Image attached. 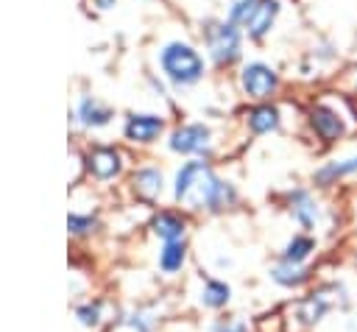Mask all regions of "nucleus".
Wrapping results in <instances>:
<instances>
[{"label":"nucleus","instance_id":"obj_20","mask_svg":"<svg viewBox=\"0 0 357 332\" xmlns=\"http://www.w3.org/2000/svg\"><path fill=\"white\" fill-rule=\"evenodd\" d=\"M229 301V287L223 282H206L204 285V304L209 307H223Z\"/></svg>","mask_w":357,"mask_h":332},{"label":"nucleus","instance_id":"obj_23","mask_svg":"<svg viewBox=\"0 0 357 332\" xmlns=\"http://www.w3.org/2000/svg\"><path fill=\"white\" fill-rule=\"evenodd\" d=\"M218 332H245V326L243 324H220Z\"/></svg>","mask_w":357,"mask_h":332},{"label":"nucleus","instance_id":"obj_11","mask_svg":"<svg viewBox=\"0 0 357 332\" xmlns=\"http://www.w3.org/2000/svg\"><path fill=\"white\" fill-rule=\"evenodd\" d=\"M290 212H293V218H296L304 229L315 226V220H318V206H315V201H312L307 193H293V195H290Z\"/></svg>","mask_w":357,"mask_h":332},{"label":"nucleus","instance_id":"obj_6","mask_svg":"<svg viewBox=\"0 0 357 332\" xmlns=\"http://www.w3.org/2000/svg\"><path fill=\"white\" fill-rule=\"evenodd\" d=\"M170 148L178 151V153H206V148H209V128H204L201 123L181 126V128L173 131Z\"/></svg>","mask_w":357,"mask_h":332},{"label":"nucleus","instance_id":"obj_8","mask_svg":"<svg viewBox=\"0 0 357 332\" xmlns=\"http://www.w3.org/2000/svg\"><path fill=\"white\" fill-rule=\"evenodd\" d=\"M276 14H279V3H276V0H259V3H257V8L251 11L248 22H245L248 33H251L254 39L265 36V33H268V28L273 25Z\"/></svg>","mask_w":357,"mask_h":332},{"label":"nucleus","instance_id":"obj_4","mask_svg":"<svg viewBox=\"0 0 357 332\" xmlns=\"http://www.w3.org/2000/svg\"><path fill=\"white\" fill-rule=\"evenodd\" d=\"M240 81H243V89H245L251 98H265V95H271V92L276 89V84H279L276 73H273L268 64H262V61L245 64Z\"/></svg>","mask_w":357,"mask_h":332},{"label":"nucleus","instance_id":"obj_10","mask_svg":"<svg viewBox=\"0 0 357 332\" xmlns=\"http://www.w3.org/2000/svg\"><path fill=\"white\" fill-rule=\"evenodd\" d=\"M89 170L98 179H109L120 170V153L114 148H98L89 153Z\"/></svg>","mask_w":357,"mask_h":332},{"label":"nucleus","instance_id":"obj_24","mask_svg":"<svg viewBox=\"0 0 357 332\" xmlns=\"http://www.w3.org/2000/svg\"><path fill=\"white\" fill-rule=\"evenodd\" d=\"M98 3H100V6H109V3H112V0H98Z\"/></svg>","mask_w":357,"mask_h":332},{"label":"nucleus","instance_id":"obj_3","mask_svg":"<svg viewBox=\"0 0 357 332\" xmlns=\"http://www.w3.org/2000/svg\"><path fill=\"white\" fill-rule=\"evenodd\" d=\"M209 53L215 61L220 64H229L237 53H240V33L234 28V22H220L209 31Z\"/></svg>","mask_w":357,"mask_h":332},{"label":"nucleus","instance_id":"obj_5","mask_svg":"<svg viewBox=\"0 0 357 332\" xmlns=\"http://www.w3.org/2000/svg\"><path fill=\"white\" fill-rule=\"evenodd\" d=\"M310 123H312L315 134H318L321 139H326V142L343 137V131H346V123H343L340 112H335V109L326 106V103H318V106L310 109Z\"/></svg>","mask_w":357,"mask_h":332},{"label":"nucleus","instance_id":"obj_7","mask_svg":"<svg viewBox=\"0 0 357 332\" xmlns=\"http://www.w3.org/2000/svg\"><path fill=\"white\" fill-rule=\"evenodd\" d=\"M162 126H165V123H162V117H156V114H131L128 123H126V134H128V139L151 142V139L159 137Z\"/></svg>","mask_w":357,"mask_h":332},{"label":"nucleus","instance_id":"obj_19","mask_svg":"<svg viewBox=\"0 0 357 332\" xmlns=\"http://www.w3.org/2000/svg\"><path fill=\"white\" fill-rule=\"evenodd\" d=\"M312 248H315L312 237L298 234V237H293V240L287 243V248H284V262H301V259H307V254H310Z\"/></svg>","mask_w":357,"mask_h":332},{"label":"nucleus","instance_id":"obj_21","mask_svg":"<svg viewBox=\"0 0 357 332\" xmlns=\"http://www.w3.org/2000/svg\"><path fill=\"white\" fill-rule=\"evenodd\" d=\"M70 229L73 232H89V229H95V220L92 218H78V215H70Z\"/></svg>","mask_w":357,"mask_h":332},{"label":"nucleus","instance_id":"obj_12","mask_svg":"<svg viewBox=\"0 0 357 332\" xmlns=\"http://www.w3.org/2000/svg\"><path fill=\"white\" fill-rule=\"evenodd\" d=\"M248 126L257 134H268L279 128V109L276 106H257L248 112Z\"/></svg>","mask_w":357,"mask_h":332},{"label":"nucleus","instance_id":"obj_14","mask_svg":"<svg viewBox=\"0 0 357 332\" xmlns=\"http://www.w3.org/2000/svg\"><path fill=\"white\" fill-rule=\"evenodd\" d=\"M134 184H137V193L145 195V198H156L162 193V173L153 170V167H142L137 176H134Z\"/></svg>","mask_w":357,"mask_h":332},{"label":"nucleus","instance_id":"obj_16","mask_svg":"<svg viewBox=\"0 0 357 332\" xmlns=\"http://www.w3.org/2000/svg\"><path fill=\"white\" fill-rule=\"evenodd\" d=\"M271 276H273L279 285L293 287V285H301L310 273H307V268H301L298 262H282V265H276V268L271 271Z\"/></svg>","mask_w":357,"mask_h":332},{"label":"nucleus","instance_id":"obj_1","mask_svg":"<svg viewBox=\"0 0 357 332\" xmlns=\"http://www.w3.org/2000/svg\"><path fill=\"white\" fill-rule=\"evenodd\" d=\"M176 198L190 209H220L231 204L234 190L231 184L215 179V173L204 162H187L176 176Z\"/></svg>","mask_w":357,"mask_h":332},{"label":"nucleus","instance_id":"obj_22","mask_svg":"<svg viewBox=\"0 0 357 332\" xmlns=\"http://www.w3.org/2000/svg\"><path fill=\"white\" fill-rule=\"evenodd\" d=\"M78 315H81L84 324H98V304L95 307H81Z\"/></svg>","mask_w":357,"mask_h":332},{"label":"nucleus","instance_id":"obj_9","mask_svg":"<svg viewBox=\"0 0 357 332\" xmlns=\"http://www.w3.org/2000/svg\"><path fill=\"white\" fill-rule=\"evenodd\" d=\"M332 307V301L326 299V290H321V293H312V296H307V299H301L298 304H296V315H298V321L301 324H315V321H321L324 315H326V310Z\"/></svg>","mask_w":357,"mask_h":332},{"label":"nucleus","instance_id":"obj_15","mask_svg":"<svg viewBox=\"0 0 357 332\" xmlns=\"http://www.w3.org/2000/svg\"><path fill=\"white\" fill-rule=\"evenodd\" d=\"M351 173H357V156H349V159H343V162H329L326 167H321V170L315 173V181L329 184V181H335V179H340V176H351Z\"/></svg>","mask_w":357,"mask_h":332},{"label":"nucleus","instance_id":"obj_2","mask_svg":"<svg viewBox=\"0 0 357 332\" xmlns=\"http://www.w3.org/2000/svg\"><path fill=\"white\" fill-rule=\"evenodd\" d=\"M162 70L173 84H192L204 75V59L181 42H173L162 50Z\"/></svg>","mask_w":357,"mask_h":332},{"label":"nucleus","instance_id":"obj_17","mask_svg":"<svg viewBox=\"0 0 357 332\" xmlns=\"http://www.w3.org/2000/svg\"><path fill=\"white\" fill-rule=\"evenodd\" d=\"M78 117L86 123V126H103V123H109V109H103L98 100H92V98H84L81 100V106H78Z\"/></svg>","mask_w":357,"mask_h":332},{"label":"nucleus","instance_id":"obj_18","mask_svg":"<svg viewBox=\"0 0 357 332\" xmlns=\"http://www.w3.org/2000/svg\"><path fill=\"white\" fill-rule=\"evenodd\" d=\"M181 262H184V243H181V240L165 243V248H162V254H159V265H162V271L173 273V271L181 268Z\"/></svg>","mask_w":357,"mask_h":332},{"label":"nucleus","instance_id":"obj_25","mask_svg":"<svg viewBox=\"0 0 357 332\" xmlns=\"http://www.w3.org/2000/svg\"><path fill=\"white\" fill-rule=\"evenodd\" d=\"M354 84H357V75H354Z\"/></svg>","mask_w":357,"mask_h":332},{"label":"nucleus","instance_id":"obj_13","mask_svg":"<svg viewBox=\"0 0 357 332\" xmlns=\"http://www.w3.org/2000/svg\"><path fill=\"white\" fill-rule=\"evenodd\" d=\"M153 232H156L165 243L181 240V234H184V220H181L178 215H173V212H162V215H156V220H153Z\"/></svg>","mask_w":357,"mask_h":332}]
</instances>
